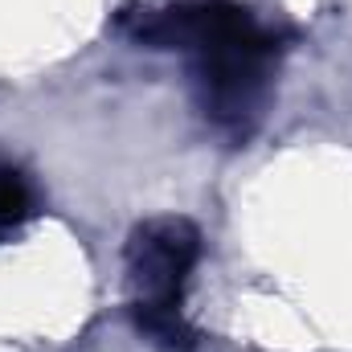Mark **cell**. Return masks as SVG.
<instances>
[{
	"label": "cell",
	"mask_w": 352,
	"mask_h": 352,
	"mask_svg": "<svg viewBox=\"0 0 352 352\" xmlns=\"http://www.w3.org/2000/svg\"><path fill=\"white\" fill-rule=\"evenodd\" d=\"M144 50H176L188 58L201 115L230 140H250L278 66V37L234 0H176L148 8L127 25Z\"/></svg>",
	"instance_id": "obj_1"
},
{
	"label": "cell",
	"mask_w": 352,
	"mask_h": 352,
	"mask_svg": "<svg viewBox=\"0 0 352 352\" xmlns=\"http://www.w3.org/2000/svg\"><path fill=\"white\" fill-rule=\"evenodd\" d=\"M131 307H180L184 287L201 263V230L188 217H148L127 238Z\"/></svg>",
	"instance_id": "obj_2"
},
{
	"label": "cell",
	"mask_w": 352,
	"mask_h": 352,
	"mask_svg": "<svg viewBox=\"0 0 352 352\" xmlns=\"http://www.w3.org/2000/svg\"><path fill=\"white\" fill-rule=\"evenodd\" d=\"M33 213H37V192L29 176L0 156V242H8Z\"/></svg>",
	"instance_id": "obj_3"
}]
</instances>
